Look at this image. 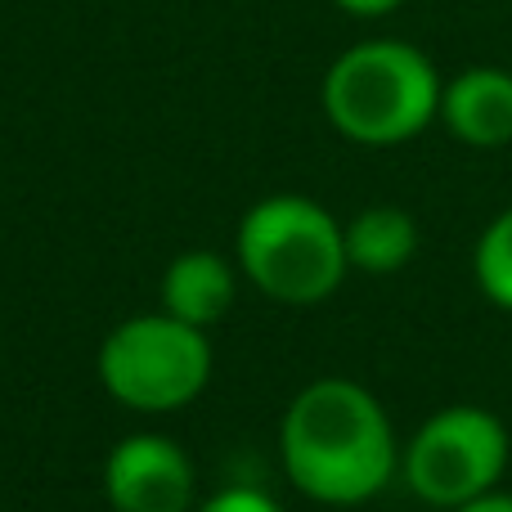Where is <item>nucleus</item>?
Masks as SVG:
<instances>
[{"mask_svg":"<svg viewBox=\"0 0 512 512\" xmlns=\"http://www.w3.org/2000/svg\"><path fill=\"white\" fill-rule=\"evenodd\" d=\"M279 454L292 486L333 508L382 495L400 463L387 409L351 378H319L292 396L279 423Z\"/></svg>","mask_w":512,"mask_h":512,"instance_id":"nucleus-1","label":"nucleus"},{"mask_svg":"<svg viewBox=\"0 0 512 512\" xmlns=\"http://www.w3.org/2000/svg\"><path fill=\"white\" fill-rule=\"evenodd\" d=\"M441 90V72L418 45L373 36L328 63L319 104L342 140L391 149L441 117Z\"/></svg>","mask_w":512,"mask_h":512,"instance_id":"nucleus-2","label":"nucleus"},{"mask_svg":"<svg viewBox=\"0 0 512 512\" xmlns=\"http://www.w3.org/2000/svg\"><path fill=\"white\" fill-rule=\"evenodd\" d=\"M234 252L252 288L283 306H315L333 297L351 270L342 225L328 207L301 194H270L248 207Z\"/></svg>","mask_w":512,"mask_h":512,"instance_id":"nucleus-3","label":"nucleus"},{"mask_svg":"<svg viewBox=\"0 0 512 512\" xmlns=\"http://www.w3.org/2000/svg\"><path fill=\"white\" fill-rule=\"evenodd\" d=\"M99 382L126 409L171 414L203 396L212 382V342L203 328L176 315H135L117 324L99 346Z\"/></svg>","mask_w":512,"mask_h":512,"instance_id":"nucleus-4","label":"nucleus"},{"mask_svg":"<svg viewBox=\"0 0 512 512\" xmlns=\"http://www.w3.org/2000/svg\"><path fill=\"white\" fill-rule=\"evenodd\" d=\"M508 468V432L490 409L454 405L432 414L405 450V481L423 504L463 508L490 495Z\"/></svg>","mask_w":512,"mask_h":512,"instance_id":"nucleus-5","label":"nucleus"},{"mask_svg":"<svg viewBox=\"0 0 512 512\" xmlns=\"http://www.w3.org/2000/svg\"><path fill=\"white\" fill-rule=\"evenodd\" d=\"M104 495L117 512H189L194 463L171 436L135 432L108 450Z\"/></svg>","mask_w":512,"mask_h":512,"instance_id":"nucleus-6","label":"nucleus"},{"mask_svg":"<svg viewBox=\"0 0 512 512\" xmlns=\"http://www.w3.org/2000/svg\"><path fill=\"white\" fill-rule=\"evenodd\" d=\"M441 122L468 149H504V144H512V72H454L441 90Z\"/></svg>","mask_w":512,"mask_h":512,"instance_id":"nucleus-7","label":"nucleus"},{"mask_svg":"<svg viewBox=\"0 0 512 512\" xmlns=\"http://www.w3.org/2000/svg\"><path fill=\"white\" fill-rule=\"evenodd\" d=\"M162 310L176 315L189 328H212L230 315L234 297H239V279L234 265L216 252H180L176 261L162 270Z\"/></svg>","mask_w":512,"mask_h":512,"instance_id":"nucleus-8","label":"nucleus"},{"mask_svg":"<svg viewBox=\"0 0 512 512\" xmlns=\"http://www.w3.org/2000/svg\"><path fill=\"white\" fill-rule=\"evenodd\" d=\"M342 239L351 270L396 274L418 252V225L400 207H364L351 225H342Z\"/></svg>","mask_w":512,"mask_h":512,"instance_id":"nucleus-9","label":"nucleus"},{"mask_svg":"<svg viewBox=\"0 0 512 512\" xmlns=\"http://www.w3.org/2000/svg\"><path fill=\"white\" fill-rule=\"evenodd\" d=\"M472 265H477L481 292H486L495 306L512 310V207H508V212H499L495 221L486 225Z\"/></svg>","mask_w":512,"mask_h":512,"instance_id":"nucleus-10","label":"nucleus"},{"mask_svg":"<svg viewBox=\"0 0 512 512\" xmlns=\"http://www.w3.org/2000/svg\"><path fill=\"white\" fill-rule=\"evenodd\" d=\"M198 512H283L274 504L265 490H252V486H230L221 495H212Z\"/></svg>","mask_w":512,"mask_h":512,"instance_id":"nucleus-11","label":"nucleus"},{"mask_svg":"<svg viewBox=\"0 0 512 512\" xmlns=\"http://www.w3.org/2000/svg\"><path fill=\"white\" fill-rule=\"evenodd\" d=\"M337 9H346L351 18H382V14H396L405 0H333Z\"/></svg>","mask_w":512,"mask_h":512,"instance_id":"nucleus-12","label":"nucleus"},{"mask_svg":"<svg viewBox=\"0 0 512 512\" xmlns=\"http://www.w3.org/2000/svg\"><path fill=\"white\" fill-rule=\"evenodd\" d=\"M454 512H512V495H499V490H490V495L472 499V504L454 508Z\"/></svg>","mask_w":512,"mask_h":512,"instance_id":"nucleus-13","label":"nucleus"}]
</instances>
